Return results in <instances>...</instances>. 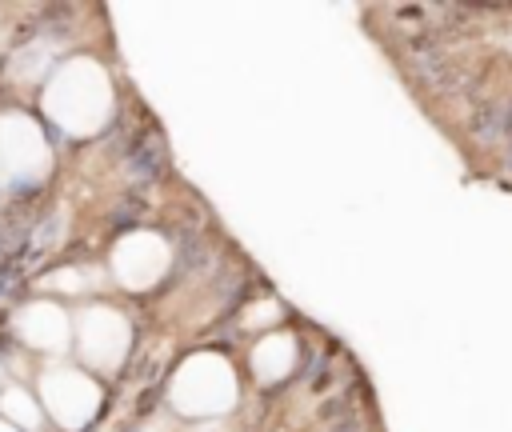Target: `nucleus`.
<instances>
[{
    "mask_svg": "<svg viewBox=\"0 0 512 432\" xmlns=\"http://www.w3.org/2000/svg\"><path fill=\"white\" fill-rule=\"evenodd\" d=\"M168 268V244L156 232H132L112 248V272L124 288H152Z\"/></svg>",
    "mask_w": 512,
    "mask_h": 432,
    "instance_id": "5",
    "label": "nucleus"
},
{
    "mask_svg": "<svg viewBox=\"0 0 512 432\" xmlns=\"http://www.w3.org/2000/svg\"><path fill=\"white\" fill-rule=\"evenodd\" d=\"M80 352L96 368H116L128 352V320L112 308H88L80 316Z\"/></svg>",
    "mask_w": 512,
    "mask_h": 432,
    "instance_id": "6",
    "label": "nucleus"
},
{
    "mask_svg": "<svg viewBox=\"0 0 512 432\" xmlns=\"http://www.w3.org/2000/svg\"><path fill=\"white\" fill-rule=\"evenodd\" d=\"M0 432H16V428H8V424H4V420H0Z\"/></svg>",
    "mask_w": 512,
    "mask_h": 432,
    "instance_id": "12",
    "label": "nucleus"
},
{
    "mask_svg": "<svg viewBox=\"0 0 512 432\" xmlns=\"http://www.w3.org/2000/svg\"><path fill=\"white\" fill-rule=\"evenodd\" d=\"M44 112L72 136H92L112 112V84L96 60H68L44 92Z\"/></svg>",
    "mask_w": 512,
    "mask_h": 432,
    "instance_id": "1",
    "label": "nucleus"
},
{
    "mask_svg": "<svg viewBox=\"0 0 512 432\" xmlns=\"http://www.w3.org/2000/svg\"><path fill=\"white\" fill-rule=\"evenodd\" d=\"M48 284H52V288H64V292H80V288H84V276L68 268V272H52Z\"/></svg>",
    "mask_w": 512,
    "mask_h": 432,
    "instance_id": "11",
    "label": "nucleus"
},
{
    "mask_svg": "<svg viewBox=\"0 0 512 432\" xmlns=\"http://www.w3.org/2000/svg\"><path fill=\"white\" fill-rule=\"evenodd\" d=\"M48 160V140L28 116H0V184L40 180Z\"/></svg>",
    "mask_w": 512,
    "mask_h": 432,
    "instance_id": "3",
    "label": "nucleus"
},
{
    "mask_svg": "<svg viewBox=\"0 0 512 432\" xmlns=\"http://www.w3.org/2000/svg\"><path fill=\"white\" fill-rule=\"evenodd\" d=\"M292 364H296V340H292L288 332L264 336V340L256 344V352H252V372H256L264 384L284 380V376L292 372Z\"/></svg>",
    "mask_w": 512,
    "mask_h": 432,
    "instance_id": "8",
    "label": "nucleus"
},
{
    "mask_svg": "<svg viewBox=\"0 0 512 432\" xmlns=\"http://www.w3.org/2000/svg\"><path fill=\"white\" fill-rule=\"evenodd\" d=\"M276 316H280V304L276 300H260V304H252L244 312V324L248 328H268V324H276Z\"/></svg>",
    "mask_w": 512,
    "mask_h": 432,
    "instance_id": "10",
    "label": "nucleus"
},
{
    "mask_svg": "<svg viewBox=\"0 0 512 432\" xmlns=\"http://www.w3.org/2000/svg\"><path fill=\"white\" fill-rule=\"evenodd\" d=\"M16 328L20 336L32 344V348H44V352H60L68 344V316L56 308V304H28L20 316H16Z\"/></svg>",
    "mask_w": 512,
    "mask_h": 432,
    "instance_id": "7",
    "label": "nucleus"
},
{
    "mask_svg": "<svg viewBox=\"0 0 512 432\" xmlns=\"http://www.w3.org/2000/svg\"><path fill=\"white\" fill-rule=\"evenodd\" d=\"M40 396H44V408L52 412V420L60 428H84L92 420V412L100 408V388L72 368L44 372Z\"/></svg>",
    "mask_w": 512,
    "mask_h": 432,
    "instance_id": "4",
    "label": "nucleus"
},
{
    "mask_svg": "<svg viewBox=\"0 0 512 432\" xmlns=\"http://www.w3.org/2000/svg\"><path fill=\"white\" fill-rule=\"evenodd\" d=\"M172 404L184 416H224L236 404V372L224 356H188L172 376Z\"/></svg>",
    "mask_w": 512,
    "mask_h": 432,
    "instance_id": "2",
    "label": "nucleus"
},
{
    "mask_svg": "<svg viewBox=\"0 0 512 432\" xmlns=\"http://www.w3.org/2000/svg\"><path fill=\"white\" fill-rule=\"evenodd\" d=\"M0 412H4L8 420H16L20 428H36V424H40V412H36L32 396L20 392V388H8V392L0 396Z\"/></svg>",
    "mask_w": 512,
    "mask_h": 432,
    "instance_id": "9",
    "label": "nucleus"
}]
</instances>
